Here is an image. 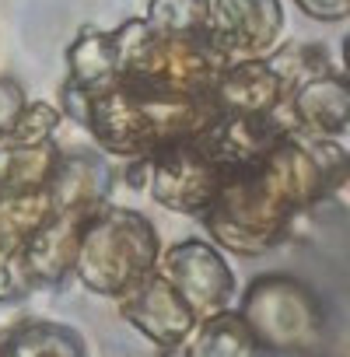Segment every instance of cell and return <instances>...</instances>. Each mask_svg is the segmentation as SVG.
<instances>
[{"label":"cell","instance_id":"obj_6","mask_svg":"<svg viewBox=\"0 0 350 357\" xmlns=\"http://www.w3.org/2000/svg\"><path fill=\"white\" fill-rule=\"evenodd\" d=\"M221 186V168L197 144H172L147 158L144 165V190L147 197L172 211L200 218Z\"/></svg>","mask_w":350,"mask_h":357},{"label":"cell","instance_id":"obj_10","mask_svg":"<svg viewBox=\"0 0 350 357\" xmlns=\"http://www.w3.org/2000/svg\"><path fill=\"white\" fill-rule=\"evenodd\" d=\"M116 305H119V315L158 350H179L197 326L193 308L158 270L144 284H137L130 294L116 298Z\"/></svg>","mask_w":350,"mask_h":357},{"label":"cell","instance_id":"obj_3","mask_svg":"<svg viewBox=\"0 0 350 357\" xmlns=\"http://www.w3.org/2000/svg\"><path fill=\"white\" fill-rule=\"evenodd\" d=\"M112 39L123 63L119 84L147 95H207L225 67L207 36H165L144 18L123 22Z\"/></svg>","mask_w":350,"mask_h":357},{"label":"cell","instance_id":"obj_21","mask_svg":"<svg viewBox=\"0 0 350 357\" xmlns=\"http://www.w3.org/2000/svg\"><path fill=\"white\" fill-rule=\"evenodd\" d=\"M211 0H147L144 22L165 36H207Z\"/></svg>","mask_w":350,"mask_h":357},{"label":"cell","instance_id":"obj_22","mask_svg":"<svg viewBox=\"0 0 350 357\" xmlns=\"http://www.w3.org/2000/svg\"><path fill=\"white\" fill-rule=\"evenodd\" d=\"M63 116L53 102H25L22 112L15 116L4 144H18V147H32V144H46V140H56V130H60Z\"/></svg>","mask_w":350,"mask_h":357},{"label":"cell","instance_id":"obj_13","mask_svg":"<svg viewBox=\"0 0 350 357\" xmlns=\"http://www.w3.org/2000/svg\"><path fill=\"white\" fill-rule=\"evenodd\" d=\"M116 186V172L102 151L91 147H60V161L46 183V197L53 211L77 207V204H105Z\"/></svg>","mask_w":350,"mask_h":357},{"label":"cell","instance_id":"obj_4","mask_svg":"<svg viewBox=\"0 0 350 357\" xmlns=\"http://www.w3.org/2000/svg\"><path fill=\"white\" fill-rule=\"evenodd\" d=\"M263 354L312 357L319 354L329 315L319 291L294 273H259L245 284L238 308Z\"/></svg>","mask_w":350,"mask_h":357},{"label":"cell","instance_id":"obj_7","mask_svg":"<svg viewBox=\"0 0 350 357\" xmlns=\"http://www.w3.org/2000/svg\"><path fill=\"white\" fill-rule=\"evenodd\" d=\"M284 39L280 0H211L207 43L225 63L263 60Z\"/></svg>","mask_w":350,"mask_h":357},{"label":"cell","instance_id":"obj_24","mask_svg":"<svg viewBox=\"0 0 350 357\" xmlns=\"http://www.w3.org/2000/svg\"><path fill=\"white\" fill-rule=\"evenodd\" d=\"M25 102H29V98H25L22 81L11 77V74H0V144H4V137H8V130H11V123H15V116L22 112Z\"/></svg>","mask_w":350,"mask_h":357},{"label":"cell","instance_id":"obj_25","mask_svg":"<svg viewBox=\"0 0 350 357\" xmlns=\"http://www.w3.org/2000/svg\"><path fill=\"white\" fill-rule=\"evenodd\" d=\"M294 8L305 18L322 22V25H336L350 18V0H294Z\"/></svg>","mask_w":350,"mask_h":357},{"label":"cell","instance_id":"obj_19","mask_svg":"<svg viewBox=\"0 0 350 357\" xmlns=\"http://www.w3.org/2000/svg\"><path fill=\"white\" fill-rule=\"evenodd\" d=\"M53 214V204L46 190L0 197V252H25L29 238L39 231V225Z\"/></svg>","mask_w":350,"mask_h":357},{"label":"cell","instance_id":"obj_20","mask_svg":"<svg viewBox=\"0 0 350 357\" xmlns=\"http://www.w3.org/2000/svg\"><path fill=\"white\" fill-rule=\"evenodd\" d=\"M266 67L277 74V81L284 84V91L291 95L298 84L312 81V77H322V74H333L340 67H333V56L326 46L319 43H277V50L270 56H263Z\"/></svg>","mask_w":350,"mask_h":357},{"label":"cell","instance_id":"obj_15","mask_svg":"<svg viewBox=\"0 0 350 357\" xmlns=\"http://www.w3.org/2000/svg\"><path fill=\"white\" fill-rule=\"evenodd\" d=\"M119 81H123V63H119L112 32L84 25L74 36V43L67 46V81L63 84L74 88L77 95L91 98V95L116 88Z\"/></svg>","mask_w":350,"mask_h":357},{"label":"cell","instance_id":"obj_23","mask_svg":"<svg viewBox=\"0 0 350 357\" xmlns=\"http://www.w3.org/2000/svg\"><path fill=\"white\" fill-rule=\"evenodd\" d=\"M36 287L25 270V252H0V305H15Z\"/></svg>","mask_w":350,"mask_h":357},{"label":"cell","instance_id":"obj_17","mask_svg":"<svg viewBox=\"0 0 350 357\" xmlns=\"http://www.w3.org/2000/svg\"><path fill=\"white\" fill-rule=\"evenodd\" d=\"M183 357H263L259 343L252 340L249 326L235 308L214 312L207 319H197L193 333L179 347Z\"/></svg>","mask_w":350,"mask_h":357},{"label":"cell","instance_id":"obj_8","mask_svg":"<svg viewBox=\"0 0 350 357\" xmlns=\"http://www.w3.org/2000/svg\"><path fill=\"white\" fill-rule=\"evenodd\" d=\"M81 126L91 133L95 151H102L105 158L137 161V158L154 154V130H151L144 98L126 84H116L102 95H91L84 102Z\"/></svg>","mask_w":350,"mask_h":357},{"label":"cell","instance_id":"obj_18","mask_svg":"<svg viewBox=\"0 0 350 357\" xmlns=\"http://www.w3.org/2000/svg\"><path fill=\"white\" fill-rule=\"evenodd\" d=\"M60 161V144H0V197H18V193H36L46 190L50 175Z\"/></svg>","mask_w":350,"mask_h":357},{"label":"cell","instance_id":"obj_5","mask_svg":"<svg viewBox=\"0 0 350 357\" xmlns=\"http://www.w3.org/2000/svg\"><path fill=\"white\" fill-rule=\"evenodd\" d=\"M158 273L179 291V298L193 308L197 319L231 308L238 294V280L225 252L207 238H183L158 256Z\"/></svg>","mask_w":350,"mask_h":357},{"label":"cell","instance_id":"obj_12","mask_svg":"<svg viewBox=\"0 0 350 357\" xmlns=\"http://www.w3.org/2000/svg\"><path fill=\"white\" fill-rule=\"evenodd\" d=\"M287 109L294 116V126L312 133V137H329V140H347L350 130V84L343 70L312 77L298 84L287 95Z\"/></svg>","mask_w":350,"mask_h":357},{"label":"cell","instance_id":"obj_2","mask_svg":"<svg viewBox=\"0 0 350 357\" xmlns=\"http://www.w3.org/2000/svg\"><path fill=\"white\" fill-rule=\"evenodd\" d=\"M158 228L140 211L105 200L81 235L74 277L84 291L116 301L158 270Z\"/></svg>","mask_w":350,"mask_h":357},{"label":"cell","instance_id":"obj_9","mask_svg":"<svg viewBox=\"0 0 350 357\" xmlns=\"http://www.w3.org/2000/svg\"><path fill=\"white\" fill-rule=\"evenodd\" d=\"M298 130L294 116L287 109V98L266 112V116H238V112H218L214 123L193 140L221 172H235V168H249L256 161L266 158V151L284 137Z\"/></svg>","mask_w":350,"mask_h":357},{"label":"cell","instance_id":"obj_11","mask_svg":"<svg viewBox=\"0 0 350 357\" xmlns=\"http://www.w3.org/2000/svg\"><path fill=\"white\" fill-rule=\"evenodd\" d=\"M102 204H77V207H63L53 211L39 231L29 238L25 245V270L32 287H63L74 277V259H77V245L81 235L88 228V221L95 218Z\"/></svg>","mask_w":350,"mask_h":357},{"label":"cell","instance_id":"obj_16","mask_svg":"<svg viewBox=\"0 0 350 357\" xmlns=\"http://www.w3.org/2000/svg\"><path fill=\"white\" fill-rule=\"evenodd\" d=\"M0 357H91L81 329L53 319H22L0 336Z\"/></svg>","mask_w":350,"mask_h":357},{"label":"cell","instance_id":"obj_1","mask_svg":"<svg viewBox=\"0 0 350 357\" xmlns=\"http://www.w3.org/2000/svg\"><path fill=\"white\" fill-rule=\"evenodd\" d=\"M200 221L218 249L238 256H263L294 235L301 214L256 161L249 168L221 172V186Z\"/></svg>","mask_w":350,"mask_h":357},{"label":"cell","instance_id":"obj_14","mask_svg":"<svg viewBox=\"0 0 350 357\" xmlns=\"http://www.w3.org/2000/svg\"><path fill=\"white\" fill-rule=\"evenodd\" d=\"M287 98L277 74L266 67V60H245V63H225L221 74L211 84V102L218 112H238V116H266Z\"/></svg>","mask_w":350,"mask_h":357}]
</instances>
